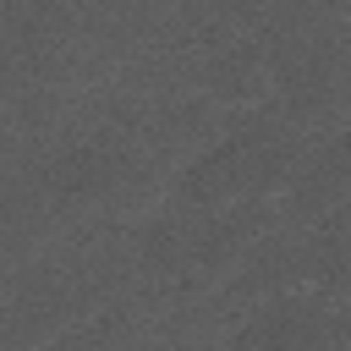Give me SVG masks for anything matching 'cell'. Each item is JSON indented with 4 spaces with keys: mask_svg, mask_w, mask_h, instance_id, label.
Instances as JSON below:
<instances>
[{
    "mask_svg": "<svg viewBox=\"0 0 351 351\" xmlns=\"http://www.w3.org/2000/svg\"><path fill=\"white\" fill-rule=\"evenodd\" d=\"M307 170V148L280 115H247L225 137H214L181 176H176V208H225V203H258L296 186Z\"/></svg>",
    "mask_w": 351,
    "mask_h": 351,
    "instance_id": "6da1fadb",
    "label": "cell"
},
{
    "mask_svg": "<svg viewBox=\"0 0 351 351\" xmlns=\"http://www.w3.org/2000/svg\"><path fill=\"white\" fill-rule=\"evenodd\" d=\"M335 340H351V318L329 307L324 291L307 285L269 291V302L230 329V346H335Z\"/></svg>",
    "mask_w": 351,
    "mask_h": 351,
    "instance_id": "7a4b0ae2",
    "label": "cell"
},
{
    "mask_svg": "<svg viewBox=\"0 0 351 351\" xmlns=\"http://www.w3.org/2000/svg\"><path fill=\"white\" fill-rule=\"evenodd\" d=\"M269 93L291 121H313L340 93V49L329 38H285L269 55Z\"/></svg>",
    "mask_w": 351,
    "mask_h": 351,
    "instance_id": "3957f363",
    "label": "cell"
},
{
    "mask_svg": "<svg viewBox=\"0 0 351 351\" xmlns=\"http://www.w3.org/2000/svg\"><path fill=\"white\" fill-rule=\"evenodd\" d=\"M126 154L110 143V137H93V143H77L66 154H55V165L44 170V192L66 208H82V203H104L110 192H121L126 181Z\"/></svg>",
    "mask_w": 351,
    "mask_h": 351,
    "instance_id": "277c9868",
    "label": "cell"
},
{
    "mask_svg": "<svg viewBox=\"0 0 351 351\" xmlns=\"http://www.w3.org/2000/svg\"><path fill=\"white\" fill-rule=\"evenodd\" d=\"M269 55H274V44H225L219 55H214V66H208V93L214 99H236V104H247V99H263L269 93Z\"/></svg>",
    "mask_w": 351,
    "mask_h": 351,
    "instance_id": "5b68a950",
    "label": "cell"
},
{
    "mask_svg": "<svg viewBox=\"0 0 351 351\" xmlns=\"http://www.w3.org/2000/svg\"><path fill=\"white\" fill-rule=\"evenodd\" d=\"M313 176H324V181H351V126L324 148V159H318V170Z\"/></svg>",
    "mask_w": 351,
    "mask_h": 351,
    "instance_id": "8992f818",
    "label": "cell"
}]
</instances>
